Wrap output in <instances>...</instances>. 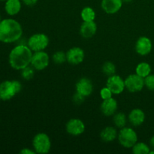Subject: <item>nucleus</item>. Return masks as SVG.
<instances>
[{
    "mask_svg": "<svg viewBox=\"0 0 154 154\" xmlns=\"http://www.w3.org/2000/svg\"><path fill=\"white\" fill-rule=\"evenodd\" d=\"M32 54V51L29 48L28 45H17L14 48L9 54V64L14 69L22 70L31 64Z\"/></svg>",
    "mask_w": 154,
    "mask_h": 154,
    "instance_id": "obj_1",
    "label": "nucleus"
},
{
    "mask_svg": "<svg viewBox=\"0 0 154 154\" xmlns=\"http://www.w3.org/2000/svg\"><path fill=\"white\" fill-rule=\"evenodd\" d=\"M23 29L20 23L11 18L4 19L0 22V42L5 44L13 43L21 38Z\"/></svg>",
    "mask_w": 154,
    "mask_h": 154,
    "instance_id": "obj_2",
    "label": "nucleus"
},
{
    "mask_svg": "<svg viewBox=\"0 0 154 154\" xmlns=\"http://www.w3.org/2000/svg\"><path fill=\"white\" fill-rule=\"evenodd\" d=\"M22 85L18 81H5L0 84V99L2 101L10 100L19 93Z\"/></svg>",
    "mask_w": 154,
    "mask_h": 154,
    "instance_id": "obj_3",
    "label": "nucleus"
},
{
    "mask_svg": "<svg viewBox=\"0 0 154 154\" xmlns=\"http://www.w3.org/2000/svg\"><path fill=\"white\" fill-rule=\"evenodd\" d=\"M119 142L126 148H132L138 141V135L130 127H123L120 129L118 135Z\"/></svg>",
    "mask_w": 154,
    "mask_h": 154,
    "instance_id": "obj_4",
    "label": "nucleus"
},
{
    "mask_svg": "<svg viewBox=\"0 0 154 154\" xmlns=\"http://www.w3.org/2000/svg\"><path fill=\"white\" fill-rule=\"evenodd\" d=\"M33 149L36 153H48L51 147L49 136L45 133H38L32 140Z\"/></svg>",
    "mask_w": 154,
    "mask_h": 154,
    "instance_id": "obj_5",
    "label": "nucleus"
},
{
    "mask_svg": "<svg viewBox=\"0 0 154 154\" xmlns=\"http://www.w3.org/2000/svg\"><path fill=\"white\" fill-rule=\"evenodd\" d=\"M49 45V38L44 33L34 34L28 39L27 45L34 52L44 51Z\"/></svg>",
    "mask_w": 154,
    "mask_h": 154,
    "instance_id": "obj_6",
    "label": "nucleus"
},
{
    "mask_svg": "<svg viewBox=\"0 0 154 154\" xmlns=\"http://www.w3.org/2000/svg\"><path fill=\"white\" fill-rule=\"evenodd\" d=\"M49 61V56L46 52L44 51H36L32 54L31 65L35 70L42 71L48 67Z\"/></svg>",
    "mask_w": 154,
    "mask_h": 154,
    "instance_id": "obj_7",
    "label": "nucleus"
},
{
    "mask_svg": "<svg viewBox=\"0 0 154 154\" xmlns=\"http://www.w3.org/2000/svg\"><path fill=\"white\" fill-rule=\"evenodd\" d=\"M124 81L126 88L131 93L141 91L144 87V78L137 74L129 75Z\"/></svg>",
    "mask_w": 154,
    "mask_h": 154,
    "instance_id": "obj_8",
    "label": "nucleus"
},
{
    "mask_svg": "<svg viewBox=\"0 0 154 154\" xmlns=\"http://www.w3.org/2000/svg\"><path fill=\"white\" fill-rule=\"evenodd\" d=\"M106 85L111 90L113 94L118 95L123 92L126 88L125 81L119 75H113L108 77Z\"/></svg>",
    "mask_w": 154,
    "mask_h": 154,
    "instance_id": "obj_9",
    "label": "nucleus"
},
{
    "mask_svg": "<svg viewBox=\"0 0 154 154\" xmlns=\"http://www.w3.org/2000/svg\"><path fill=\"white\" fill-rule=\"evenodd\" d=\"M66 129L69 134L74 136H78L84 133L85 131V125L84 122L80 119L74 118L68 121V123H66Z\"/></svg>",
    "mask_w": 154,
    "mask_h": 154,
    "instance_id": "obj_10",
    "label": "nucleus"
},
{
    "mask_svg": "<svg viewBox=\"0 0 154 154\" xmlns=\"http://www.w3.org/2000/svg\"><path fill=\"white\" fill-rule=\"evenodd\" d=\"M84 57H85V54H84V50L78 47L71 48L66 53L67 62L71 65L80 64L84 61Z\"/></svg>",
    "mask_w": 154,
    "mask_h": 154,
    "instance_id": "obj_11",
    "label": "nucleus"
},
{
    "mask_svg": "<svg viewBox=\"0 0 154 154\" xmlns=\"http://www.w3.org/2000/svg\"><path fill=\"white\" fill-rule=\"evenodd\" d=\"M135 48L137 54L141 56H146L151 52L153 45L151 40L149 38L142 36L138 39Z\"/></svg>",
    "mask_w": 154,
    "mask_h": 154,
    "instance_id": "obj_12",
    "label": "nucleus"
},
{
    "mask_svg": "<svg viewBox=\"0 0 154 154\" xmlns=\"http://www.w3.org/2000/svg\"><path fill=\"white\" fill-rule=\"evenodd\" d=\"M75 88H76L77 93H80L84 97H87L93 93V86L92 81L90 79L87 78H83L77 82Z\"/></svg>",
    "mask_w": 154,
    "mask_h": 154,
    "instance_id": "obj_13",
    "label": "nucleus"
},
{
    "mask_svg": "<svg viewBox=\"0 0 154 154\" xmlns=\"http://www.w3.org/2000/svg\"><path fill=\"white\" fill-rule=\"evenodd\" d=\"M123 2V0H102L101 5L105 13L113 14L120 10Z\"/></svg>",
    "mask_w": 154,
    "mask_h": 154,
    "instance_id": "obj_14",
    "label": "nucleus"
},
{
    "mask_svg": "<svg viewBox=\"0 0 154 154\" xmlns=\"http://www.w3.org/2000/svg\"><path fill=\"white\" fill-rule=\"evenodd\" d=\"M96 31H97V25L94 21H84L80 29V33L81 36L85 38L93 37L96 34Z\"/></svg>",
    "mask_w": 154,
    "mask_h": 154,
    "instance_id": "obj_15",
    "label": "nucleus"
},
{
    "mask_svg": "<svg viewBox=\"0 0 154 154\" xmlns=\"http://www.w3.org/2000/svg\"><path fill=\"white\" fill-rule=\"evenodd\" d=\"M117 109V101L112 97L105 99L101 104V111L105 116H112L116 113Z\"/></svg>",
    "mask_w": 154,
    "mask_h": 154,
    "instance_id": "obj_16",
    "label": "nucleus"
},
{
    "mask_svg": "<svg viewBox=\"0 0 154 154\" xmlns=\"http://www.w3.org/2000/svg\"><path fill=\"white\" fill-rule=\"evenodd\" d=\"M145 120V114L139 108L133 109L129 114V120L133 126H141Z\"/></svg>",
    "mask_w": 154,
    "mask_h": 154,
    "instance_id": "obj_17",
    "label": "nucleus"
},
{
    "mask_svg": "<svg viewBox=\"0 0 154 154\" xmlns=\"http://www.w3.org/2000/svg\"><path fill=\"white\" fill-rule=\"evenodd\" d=\"M21 2L20 0H7L5 5L6 13L11 16L16 15L20 11Z\"/></svg>",
    "mask_w": 154,
    "mask_h": 154,
    "instance_id": "obj_18",
    "label": "nucleus"
},
{
    "mask_svg": "<svg viewBox=\"0 0 154 154\" xmlns=\"http://www.w3.org/2000/svg\"><path fill=\"white\" fill-rule=\"evenodd\" d=\"M117 132L115 128L112 126H108L105 127L103 130L101 132L100 137L102 140L105 142H111L116 139L117 137Z\"/></svg>",
    "mask_w": 154,
    "mask_h": 154,
    "instance_id": "obj_19",
    "label": "nucleus"
},
{
    "mask_svg": "<svg viewBox=\"0 0 154 154\" xmlns=\"http://www.w3.org/2000/svg\"><path fill=\"white\" fill-rule=\"evenodd\" d=\"M150 72H151V67H150V64L145 63V62L139 63L135 69V74H137L143 78L148 76Z\"/></svg>",
    "mask_w": 154,
    "mask_h": 154,
    "instance_id": "obj_20",
    "label": "nucleus"
},
{
    "mask_svg": "<svg viewBox=\"0 0 154 154\" xmlns=\"http://www.w3.org/2000/svg\"><path fill=\"white\" fill-rule=\"evenodd\" d=\"M81 17L83 21H94L96 18V12L92 8L85 7L81 11Z\"/></svg>",
    "mask_w": 154,
    "mask_h": 154,
    "instance_id": "obj_21",
    "label": "nucleus"
},
{
    "mask_svg": "<svg viewBox=\"0 0 154 154\" xmlns=\"http://www.w3.org/2000/svg\"><path fill=\"white\" fill-rule=\"evenodd\" d=\"M113 121H114V124H115V126L117 127L120 128V129L125 127L126 124V122H127L126 114L122 112H119L116 114H114Z\"/></svg>",
    "mask_w": 154,
    "mask_h": 154,
    "instance_id": "obj_22",
    "label": "nucleus"
},
{
    "mask_svg": "<svg viewBox=\"0 0 154 154\" xmlns=\"http://www.w3.org/2000/svg\"><path fill=\"white\" fill-rule=\"evenodd\" d=\"M132 148L135 154H148L150 150L149 146L144 142L136 143Z\"/></svg>",
    "mask_w": 154,
    "mask_h": 154,
    "instance_id": "obj_23",
    "label": "nucleus"
},
{
    "mask_svg": "<svg viewBox=\"0 0 154 154\" xmlns=\"http://www.w3.org/2000/svg\"><path fill=\"white\" fill-rule=\"evenodd\" d=\"M102 72L108 77L111 76L113 75H115L116 67L114 63L111 62H106L104 63L103 66H102Z\"/></svg>",
    "mask_w": 154,
    "mask_h": 154,
    "instance_id": "obj_24",
    "label": "nucleus"
},
{
    "mask_svg": "<svg viewBox=\"0 0 154 154\" xmlns=\"http://www.w3.org/2000/svg\"><path fill=\"white\" fill-rule=\"evenodd\" d=\"M53 61L57 65H61L67 61L66 59V54L63 51H57L52 57Z\"/></svg>",
    "mask_w": 154,
    "mask_h": 154,
    "instance_id": "obj_25",
    "label": "nucleus"
},
{
    "mask_svg": "<svg viewBox=\"0 0 154 154\" xmlns=\"http://www.w3.org/2000/svg\"><path fill=\"white\" fill-rule=\"evenodd\" d=\"M35 70V69L32 66V67L29 66H26V67L24 68V69H23L22 70H21V75H22V78H23V79L27 80V81L31 80L32 78L34 77Z\"/></svg>",
    "mask_w": 154,
    "mask_h": 154,
    "instance_id": "obj_26",
    "label": "nucleus"
},
{
    "mask_svg": "<svg viewBox=\"0 0 154 154\" xmlns=\"http://www.w3.org/2000/svg\"><path fill=\"white\" fill-rule=\"evenodd\" d=\"M144 86L147 87L148 90L154 91V75H150L144 78Z\"/></svg>",
    "mask_w": 154,
    "mask_h": 154,
    "instance_id": "obj_27",
    "label": "nucleus"
},
{
    "mask_svg": "<svg viewBox=\"0 0 154 154\" xmlns=\"http://www.w3.org/2000/svg\"><path fill=\"white\" fill-rule=\"evenodd\" d=\"M112 94L113 93L111 91V90H110L108 87H104V88H102L100 91V96L103 100L111 98L112 97Z\"/></svg>",
    "mask_w": 154,
    "mask_h": 154,
    "instance_id": "obj_28",
    "label": "nucleus"
},
{
    "mask_svg": "<svg viewBox=\"0 0 154 154\" xmlns=\"http://www.w3.org/2000/svg\"><path fill=\"white\" fill-rule=\"evenodd\" d=\"M84 98H85L84 96H83L82 95H81L80 93H77L76 92V93H75L73 96V100L75 103L78 104V105H79V104L82 103V102H84Z\"/></svg>",
    "mask_w": 154,
    "mask_h": 154,
    "instance_id": "obj_29",
    "label": "nucleus"
},
{
    "mask_svg": "<svg viewBox=\"0 0 154 154\" xmlns=\"http://www.w3.org/2000/svg\"><path fill=\"white\" fill-rule=\"evenodd\" d=\"M23 2L26 5L28 6H32L37 3L38 0H22Z\"/></svg>",
    "mask_w": 154,
    "mask_h": 154,
    "instance_id": "obj_30",
    "label": "nucleus"
},
{
    "mask_svg": "<svg viewBox=\"0 0 154 154\" xmlns=\"http://www.w3.org/2000/svg\"><path fill=\"white\" fill-rule=\"evenodd\" d=\"M21 154H35L36 153V152L35 151V150H30V149H28V148H24L22 150H20V152Z\"/></svg>",
    "mask_w": 154,
    "mask_h": 154,
    "instance_id": "obj_31",
    "label": "nucleus"
},
{
    "mask_svg": "<svg viewBox=\"0 0 154 154\" xmlns=\"http://www.w3.org/2000/svg\"><path fill=\"white\" fill-rule=\"evenodd\" d=\"M150 146H151L152 148L154 150V135L153 137H152L151 138H150Z\"/></svg>",
    "mask_w": 154,
    "mask_h": 154,
    "instance_id": "obj_32",
    "label": "nucleus"
},
{
    "mask_svg": "<svg viewBox=\"0 0 154 154\" xmlns=\"http://www.w3.org/2000/svg\"><path fill=\"white\" fill-rule=\"evenodd\" d=\"M132 0H123V2H132Z\"/></svg>",
    "mask_w": 154,
    "mask_h": 154,
    "instance_id": "obj_33",
    "label": "nucleus"
},
{
    "mask_svg": "<svg viewBox=\"0 0 154 154\" xmlns=\"http://www.w3.org/2000/svg\"><path fill=\"white\" fill-rule=\"evenodd\" d=\"M150 154H154V150H150V153H149Z\"/></svg>",
    "mask_w": 154,
    "mask_h": 154,
    "instance_id": "obj_34",
    "label": "nucleus"
},
{
    "mask_svg": "<svg viewBox=\"0 0 154 154\" xmlns=\"http://www.w3.org/2000/svg\"><path fill=\"white\" fill-rule=\"evenodd\" d=\"M0 1H7V0H0Z\"/></svg>",
    "mask_w": 154,
    "mask_h": 154,
    "instance_id": "obj_35",
    "label": "nucleus"
},
{
    "mask_svg": "<svg viewBox=\"0 0 154 154\" xmlns=\"http://www.w3.org/2000/svg\"><path fill=\"white\" fill-rule=\"evenodd\" d=\"M2 21V20H1V17H0V22H1Z\"/></svg>",
    "mask_w": 154,
    "mask_h": 154,
    "instance_id": "obj_36",
    "label": "nucleus"
}]
</instances>
